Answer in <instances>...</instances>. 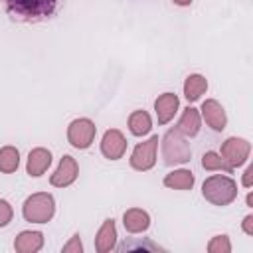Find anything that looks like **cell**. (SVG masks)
<instances>
[{
  "instance_id": "obj_10",
  "label": "cell",
  "mask_w": 253,
  "mask_h": 253,
  "mask_svg": "<svg viewBox=\"0 0 253 253\" xmlns=\"http://www.w3.org/2000/svg\"><path fill=\"white\" fill-rule=\"evenodd\" d=\"M202 119L206 121V125L215 130V132H221L227 125V115H225V109L221 107V103H217L215 99H206L202 103Z\"/></svg>"
},
{
  "instance_id": "obj_24",
  "label": "cell",
  "mask_w": 253,
  "mask_h": 253,
  "mask_svg": "<svg viewBox=\"0 0 253 253\" xmlns=\"http://www.w3.org/2000/svg\"><path fill=\"white\" fill-rule=\"evenodd\" d=\"M63 253H83V245H81L79 233H75V235L63 245Z\"/></svg>"
},
{
  "instance_id": "obj_19",
  "label": "cell",
  "mask_w": 253,
  "mask_h": 253,
  "mask_svg": "<svg viewBox=\"0 0 253 253\" xmlns=\"http://www.w3.org/2000/svg\"><path fill=\"white\" fill-rule=\"evenodd\" d=\"M152 128V119L146 111H132L128 115V130L134 136H144Z\"/></svg>"
},
{
  "instance_id": "obj_11",
  "label": "cell",
  "mask_w": 253,
  "mask_h": 253,
  "mask_svg": "<svg viewBox=\"0 0 253 253\" xmlns=\"http://www.w3.org/2000/svg\"><path fill=\"white\" fill-rule=\"evenodd\" d=\"M180 107V99L176 93H162L156 97L154 101V113H156V121L158 125H168L174 115L178 113Z\"/></svg>"
},
{
  "instance_id": "obj_12",
  "label": "cell",
  "mask_w": 253,
  "mask_h": 253,
  "mask_svg": "<svg viewBox=\"0 0 253 253\" xmlns=\"http://www.w3.org/2000/svg\"><path fill=\"white\" fill-rule=\"evenodd\" d=\"M49 164H51V152L47 148H43V146H38V148L30 150V154H28L26 172L32 178H40L49 168Z\"/></svg>"
},
{
  "instance_id": "obj_20",
  "label": "cell",
  "mask_w": 253,
  "mask_h": 253,
  "mask_svg": "<svg viewBox=\"0 0 253 253\" xmlns=\"http://www.w3.org/2000/svg\"><path fill=\"white\" fill-rule=\"evenodd\" d=\"M20 166V150L16 146H2L0 148V172L12 174Z\"/></svg>"
},
{
  "instance_id": "obj_23",
  "label": "cell",
  "mask_w": 253,
  "mask_h": 253,
  "mask_svg": "<svg viewBox=\"0 0 253 253\" xmlns=\"http://www.w3.org/2000/svg\"><path fill=\"white\" fill-rule=\"evenodd\" d=\"M14 217V210L6 200H0V227H6Z\"/></svg>"
},
{
  "instance_id": "obj_3",
  "label": "cell",
  "mask_w": 253,
  "mask_h": 253,
  "mask_svg": "<svg viewBox=\"0 0 253 253\" xmlns=\"http://www.w3.org/2000/svg\"><path fill=\"white\" fill-rule=\"evenodd\" d=\"M8 12L20 20H40L53 14L57 0H4Z\"/></svg>"
},
{
  "instance_id": "obj_9",
  "label": "cell",
  "mask_w": 253,
  "mask_h": 253,
  "mask_svg": "<svg viewBox=\"0 0 253 253\" xmlns=\"http://www.w3.org/2000/svg\"><path fill=\"white\" fill-rule=\"evenodd\" d=\"M101 152L109 160H119L126 152V138L119 128H109L101 138Z\"/></svg>"
},
{
  "instance_id": "obj_16",
  "label": "cell",
  "mask_w": 253,
  "mask_h": 253,
  "mask_svg": "<svg viewBox=\"0 0 253 253\" xmlns=\"http://www.w3.org/2000/svg\"><path fill=\"white\" fill-rule=\"evenodd\" d=\"M43 247V233L42 231H20L14 241V249L18 253H36Z\"/></svg>"
},
{
  "instance_id": "obj_21",
  "label": "cell",
  "mask_w": 253,
  "mask_h": 253,
  "mask_svg": "<svg viewBox=\"0 0 253 253\" xmlns=\"http://www.w3.org/2000/svg\"><path fill=\"white\" fill-rule=\"evenodd\" d=\"M202 166H204V170H210V172L219 170V172H225V174H233V168L221 158L219 152H213V150H208L202 156Z\"/></svg>"
},
{
  "instance_id": "obj_27",
  "label": "cell",
  "mask_w": 253,
  "mask_h": 253,
  "mask_svg": "<svg viewBox=\"0 0 253 253\" xmlns=\"http://www.w3.org/2000/svg\"><path fill=\"white\" fill-rule=\"evenodd\" d=\"M245 188H251V184H253V166H247V170H245V174H243V182H241Z\"/></svg>"
},
{
  "instance_id": "obj_28",
  "label": "cell",
  "mask_w": 253,
  "mask_h": 253,
  "mask_svg": "<svg viewBox=\"0 0 253 253\" xmlns=\"http://www.w3.org/2000/svg\"><path fill=\"white\" fill-rule=\"evenodd\" d=\"M174 4H178V6H190L192 4V0H172Z\"/></svg>"
},
{
  "instance_id": "obj_6",
  "label": "cell",
  "mask_w": 253,
  "mask_h": 253,
  "mask_svg": "<svg viewBox=\"0 0 253 253\" xmlns=\"http://www.w3.org/2000/svg\"><path fill=\"white\" fill-rule=\"evenodd\" d=\"M221 158L231 166V168H237V166H243L251 154V144L249 140L245 138H239V136H229L223 144H221V150H219Z\"/></svg>"
},
{
  "instance_id": "obj_8",
  "label": "cell",
  "mask_w": 253,
  "mask_h": 253,
  "mask_svg": "<svg viewBox=\"0 0 253 253\" xmlns=\"http://www.w3.org/2000/svg\"><path fill=\"white\" fill-rule=\"evenodd\" d=\"M77 176H79L77 160L73 156H69V154H63L59 164H57V168H55V172L49 176V184L55 186V188H67L77 180Z\"/></svg>"
},
{
  "instance_id": "obj_2",
  "label": "cell",
  "mask_w": 253,
  "mask_h": 253,
  "mask_svg": "<svg viewBox=\"0 0 253 253\" xmlns=\"http://www.w3.org/2000/svg\"><path fill=\"white\" fill-rule=\"evenodd\" d=\"M55 213V200L47 192H36L26 198L22 206V215L30 223H47Z\"/></svg>"
},
{
  "instance_id": "obj_4",
  "label": "cell",
  "mask_w": 253,
  "mask_h": 253,
  "mask_svg": "<svg viewBox=\"0 0 253 253\" xmlns=\"http://www.w3.org/2000/svg\"><path fill=\"white\" fill-rule=\"evenodd\" d=\"M162 158L164 164L174 166V164H186L192 158V148L186 140V136H182L176 128H170L164 136H162Z\"/></svg>"
},
{
  "instance_id": "obj_14",
  "label": "cell",
  "mask_w": 253,
  "mask_h": 253,
  "mask_svg": "<svg viewBox=\"0 0 253 253\" xmlns=\"http://www.w3.org/2000/svg\"><path fill=\"white\" fill-rule=\"evenodd\" d=\"M123 225L128 233H142L150 227V215L140 208H130L123 215Z\"/></svg>"
},
{
  "instance_id": "obj_5",
  "label": "cell",
  "mask_w": 253,
  "mask_h": 253,
  "mask_svg": "<svg viewBox=\"0 0 253 253\" xmlns=\"http://www.w3.org/2000/svg\"><path fill=\"white\" fill-rule=\"evenodd\" d=\"M95 134H97V126L91 119H73L67 126V142L77 148V150H85L93 144L95 140Z\"/></svg>"
},
{
  "instance_id": "obj_13",
  "label": "cell",
  "mask_w": 253,
  "mask_h": 253,
  "mask_svg": "<svg viewBox=\"0 0 253 253\" xmlns=\"http://www.w3.org/2000/svg\"><path fill=\"white\" fill-rule=\"evenodd\" d=\"M200 128H202V115H200V111L194 109V107L184 109V113H182V117H180V121L176 125V130L182 136L192 138V136H196L200 132Z\"/></svg>"
},
{
  "instance_id": "obj_15",
  "label": "cell",
  "mask_w": 253,
  "mask_h": 253,
  "mask_svg": "<svg viewBox=\"0 0 253 253\" xmlns=\"http://www.w3.org/2000/svg\"><path fill=\"white\" fill-rule=\"evenodd\" d=\"M115 245H117V225L109 217L103 221V225L99 227V231L95 235V249L99 253H107V251L115 249Z\"/></svg>"
},
{
  "instance_id": "obj_25",
  "label": "cell",
  "mask_w": 253,
  "mask_h": 253,
  "mask_svg": "<svg viewBox=\"0 0 253 253\" xmlns=\"http://www.w3.org/2000/svg\"><path fill=\"white\" fill-rule=\"evenodd\" d=\"M150 249V251H156V249H160V247H156L154 243H150V241H144V243H126L125 241V245H123V251H130V249Z\"/></svg>"
},
{
  "instance_id": "obj_29",
  "label": "cell",
  "mask_w": 253,
  "mask_h": 253,
  "mask_svg": "<svg viewBox=\"0 0 253 253\" xmlns=\"http://www.w3.org/2000/svg\"><path fill=\"white\" fill-rule=\"evenodd\" d=\"M251 204H253V196H251V194H249V196H247V206H249V208H251Z\"/></svg>"
},
{
  "instance_id": "obj_18",
  "label": "cell",
  "mask_w": 253,
  "mask_h": 253,
  "mask_svg": "<svg viewBox=\"0 0 253 253\" xmlns=\"http://www.w3.org/2000/svg\"><path fill=\"white\" fill-rule=\"evenodd\" d=\"M206 91H208V79L204 75L192 73V75L186 77V81H184V97H186L188 103L198 101Z\"/></svg>"
},
{
  "instance_id": "obj_17",
  "label": "cell",
  "mask_w": 253,
  "mask_h": 253,
  "mask_svg": "<svg viewBox=\"0 0 253 253\" xmlns=\"http://www.w3.org/2000/svg\"><path fill=\"white\" fill-rule=\"evenodd\" d=\"M194 174L186 168H178V170H172L170 174L164 176V186L170 188V190H192L194 188Z\"/></svg>"
},
{
  "instance_id": "obj_26",
  "label": "cell",
  "mask_w": 253,
  "mask_h": 253,
  "mask_svg": "<svg viewBox=\"0 0 253 253\" xmlns=\"http://www.w3.org/2000/svg\"><path fill=\"white\" fill-rule=\"evenodd\" d=\"M241 227H243V231H245L247 235H253V215H251V213H249V215H245V219H243Z\"/></svg>"
},
{
  "instance_id": "obj_7",
  "label": "cell",
  "mask_w": 253,
  "mask_h": 253,
  "mask_svg": "<svg viewBox=\"0 0 253 253\" xmlns=\"http://www.w3.org/2000/svg\"><path fill=\"white\" fill-rule=\"evenodd\" d=\"M156 148H158V136H150L144 142H138L130 154V166L138 172H146L156 164Z\"/></svg>"
},
{
  "instance_id": "obj_22",
  "label": "cell",
  "mask_w": 253,
  "mask_h": 253,
  "mask_svg": "<svg viewBox=\"0 0 253 253\" xmlns=\"http://www.w3.org/2000/svg\"><path fill=\"white\" fill-rule=\"evenodd\" d=\"M208 251L210 253H229L231 251V243L227 235H215L211 237V241L208 243Z\"/></svg>"
},
{
  "instance_id": "obj_1",
  "label": "cell",
  "mask_w": 253,
  "mask_h": 253,
  "mask_svg": "<svg viewBox=\"0 0 253 253\" xmlns=\"http://www.w3.org/2000/svg\"><path fill=\"white\" fill-rule=\"evenodd\" d=\"M202 196L213 206H229L237 198V184L231 176L213 174L204 180Z\"/></svg>"
}]
</instances>
